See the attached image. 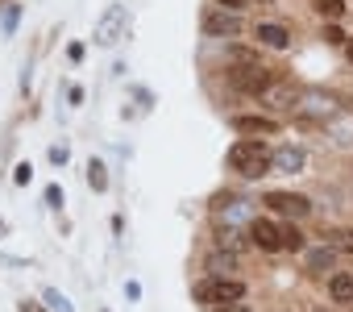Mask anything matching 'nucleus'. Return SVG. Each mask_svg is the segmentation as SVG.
<instances>
[{"label":"nucleus","mask_w":353,"mask_h":312,"mask_svg":"<svg viewBox=\"0 0 353 312\" xmlns=\"http://www.w3.org/2000/svg\"><path fill=\"white\" fill-rule=\"evenodd\" d=\"M328 262H332V250H316V254L307 258V266H312V271H316V266H328Z\"/></svg>","instance_id":"f3484780"},{"label":"nucleus","mask_w":353,"mask_h":312,"mask_svg":"<svg viewBox=\"0 0 353 312\" xmlns=\"http://www.w3.org/2000/svg\"><path fill=\"white\" fill-rule=\"evenodd\" d=\"M254 38H258L262 46H270V50H287V46H291V34H287L283 26H274V21H262V26L254 30Z\"/></svg>","instance_id":"6e6552de"},{"label":"nucleus","mask_w":353,"mask_h":312,"mask_svg":"<svg viewBox=\"0 0 353 312\" xmlns=\"http://www.w3.org/2000/svg\"><path fill=\"white\" fill-rule=\"evenodd\" d=\"M229 167L237 171V175H266L270 167H274V154H270V146H262L258 137H245V142H233V150H229Z\"/></svg>","instance_id":"f257e3e1"},{"label":"nucleus","mask_w":353,"mask_h":312,"mask_svg":"<svg viewBox=\"0 0 353 312\" xmlns=\"http://www.w3.org/2000/svg\"><path fill=\"white\" fill-rule=\"evenodd\" d=\"M250 242H254L258 250H283V225H279V221L258 217V221L250 225Z\"/></svg>","instance_id":"20e7f679"},{"label":"nucleus","mask_w":353,"mask_h":312,"mask_svg":"<svg viewBox=\"0 0 353 312\" xmlns=\"http://www.w3.org/2000/svg\"><path fill=\"white\" fill-rule=\"evenodd\" d=\"M233 129L237 133H279V121L262 113H245V117H233Z\"/></svg>","instance_id":"0eeeda50"},{"label":"nucleus","mask_w":353,"mask_h":312,"mask_svg":"<svg viewBox=\"0 0 353 312\" xmlns=\"http://www.w3.org/2000/svg\"><path fill=\"white\" fill-rule=\"evenodd\" d=\"M274 167L299 171V167H303V150H279V154H274Z\"/></svg>","instance_id":"9d476101"},{"label":"nucleus","mask_w":353,"mask_h":312,"mask_svg":"<svg viewBox=\"0 0 353 312\" xmlns=\"http://www.w3.org/2000/svg\"><path fill=\"white\" fill-rule=\"evenodd\" d=\"M88 184H92L96 192H104V167H100V163H92V167H88Z\"/></svg>","instance_id":"2eb2a0df"},{"label":"nucleus","mask_w":353,"mask_h":312,"mask_svg":"<svg viewBox=\"0 0 353 312\" xmlns=\"http://www.w3.org/2000/svg\"><path fill=\"white\" fill-rule=\"evenodd\" d=\"M200 26H204V34H212V38H233V34H241V21H237L233 13H216V9H208Z\"/></svg>","instance_id":"39448f33"},{"label":"nucleus","mask_w":353,"mask_h":312,"mask_svg":"<svg viewBox=\"0 0 353 312\" xmlns=\"http://www.w3.org/2000/svg\"><path fill=\"white\" fill-rule=\"evenodd\" d=\"M324 42H328V46H345L349 38H345V34H341L336 26H328V30H324Z\"/></svg>","instance_id":"dca6fc26"},{"label":"nucleus","mask_w":353,"mask_h":312,"mask_svg":"<svg viewBox=\"0 0 353 312\" xmlns=\"http://www.w3.org/2000/svg\"><path fill=\"white\" fill-rule=\"evenodd\" d=\"M212 312H250L245 304H221V308H212Z\"/></svg>","instance_id":"6ab92c4d"},{"label":"nucleus","mask_w":353,"mask_h":312,"mask_svg":"<svg viewBox=\"0 0 353 312\" xmlns=\"http://www.w3.org/2000/svg\"><path fill=\"white\" fill-rule=\"evenodd\" d=\"M229 84L241 88V92H250V96H258V92H266V88L274 84V75H270L266 67H258V63H241V67L229 71Z\"/></svg>","instance_id":"7ed1b4c3"},{"label":"nucleus","mask_w":353,"mask_h":312,"mask_svg":"<svg viewBox=\"0 0 353 312\" xmlns=\"http://www.w3.org/2000/svg\"><path fill=\"white\" fill-rule=\"evenodd\" d=\"M283 250H303V233L295 225H283Z\"/></svg>","instance_id":"4468645a"},{"label":"nucleus","mask_w":353,"mask_h":312,"mask_svg":"<svg viewBox=\"0 0 353 312\" xmlns=\"http://www.w3.org/2000/svg\"><path fill=\"white\" fill-rule=\"evenodd\" d=\"M266 204H270L274 213H287V217H307V213H312L307 196H295V192H270Z\"/></svg>","instance_id":"423d86ee"},{"label":"nucleus","mask_w":353,"mask_h":312,"mask_svg":"<svg viewBox=\"0 0 353 312\" xmlns=\"http://www.w3.org/2000/svg\"><path fill=\"white\" fill-rule=\"evenodd\" d=\"M328 246L341 250V254H353V233H349V229H332V233H328Z\"/></svg>","instance_id":"f8f14e48"},{"label":"nucleus","mask_w":353,"mask_h":312,"mask_svg":"<svg viewBox=\"0 0 353 312\" xmlns=\"http://www.w3.org/2000/svg\"><path fill=\"white\" fill-rule=\"evenodd\" d=\"M196 300L200 304H212V308H221V304H241L245 300V283L241 279H204V283H196Z\"/></svg>","instance_id":"f03ea898"},{"label":"nucleus","mask_w":353,"mask_h":312,"mask_svg":"<svg viewBox=\"0 0 353 312\" xmlns=\"http://www.w3.org/2000/svg\"><path fill=\"white\" fill-rule=\"evenodd\" d=\"M216 5H221V9H229V13H237V9H245V5H250V0H216Z\"/></svg>","instance_id":"a211bd4d"},{"label":"nucleus","mask_w":353,"mask_h":312,"mask_svg":"<svg viewBox=\"0 0 353 312\" xmlns=\"http://www.w3.org/2000/svg\"><path fill=\"white\" fill-rule=\"evenodd\" d=\"M21 312H42V304H34V300H26V304H21Z\"/></svg>","instance_id":"aec40b11"},{"label":"nucleus","mask_w":353,"mask_h":312,"mask_svg":"<svg viewBox=\"0 0 353 312\" xmlns=\"http://www.w3.org/2000/svg\"><path fill=\"white\" fill-rule=\"evenodd\" d=\"M312 5H316V13L328 17V21H336V17L345 13V0H312Z\"/></svg>","instance_id":"9b49d317"},{"label":"nucleus","mask_w":353,"mask_h":312,"mask_svg":"<svg viewBox=\"0 0 353 312\" xmlns=\"http://www.w3.org/2000/svg\"><path fill=\"white\" fill-rule=\"evenodd\" d=\"M345 55H349V63H353V38H349V42H345Z\"/></svg>","instance_id":"412c9836"},{"label":"nucleus","mask_w":353,"mask_h":312,"mask_svg":"<svg viewBox=\"0 0 353 312\" xmlns=\"http://www.w3.org/2000/svg\"><path fill=\"white\" fill-rule=\"evenodd\" d=\"M121 17H125V13H121V9H112V13H108V21L100 26V34H96V42H104V46H108V42H112V30H117V21H121Z\"/></svg>","instance_id":"ddd939ff"},{"label":"nucleus","mask_w":353,"mask_h":312,"mask_svg":"<svg viewBox=\"0 0 353 312\" xmlns=\"http://www.w3.org/2000/svg\"><path fill=\"white\" fill-rule=\"evenodd\" d=\"M328 295H332L336 304H353V275H332Z\"/></svg>","instance_id":"1a4fd4ad"}]
</instances>
